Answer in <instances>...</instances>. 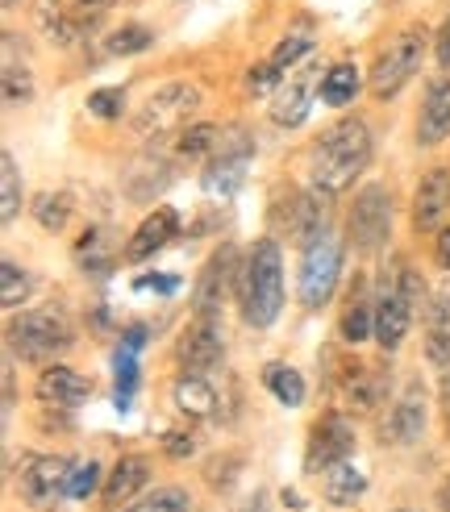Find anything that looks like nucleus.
<instances>
[{"instance_id": "f257e3e1", "label": "nucleus", "mask_w": 450, "mask_h": 512, "mask_svg": "<svg viewBox=\"0 0 450 512\" xmlns=\"http://www.w3.org/2000/svg\"><path fill=\"white\" fill-rule=\"evenodd\" d=\"M238 304H242V321L267 329L275 325L284 309V259H280V242L259 238L246 250V259L238 267Z\"/></svg>"}, {"instance_id": "f03ea898", "label": "nucleus", "mask_w": 450, "mask_h": 512, "mask_svg": "<svg viewBox=\"0 0 450 512\" xmlns=\"http://www.w3.org/2000/svg\"><path fill=\"white\" fill-rule=\"evenodd\" d=\"M367 163H371L367 121H359V117L338 121L313 150V188L338 196L346 188H355V179L367 171Z\"/></svg>"}, {"instance_id": "7ed1b4c3", "label": "nucleus", "mask_w": 450, "mask_h": 512, "mask_svg": "<svg viewBox=\"0 0 450 512\" xmlns=\"http://www.w3.org/2000/svg\"><path fill=\"white\" fill-rule=\"evenodd\" d=\"M71 342H75V329L55 309H30L13 317L9 325V346L25 363H55L63 350H71Z\"/></svg>"}, {"instance_id": "20e7f679", "label": "nucleus", "mask_w": 450, "mask_h": 512, "mask_svg": "<svg viewBox=\"0 0 450 512\" xmlns=\"http://www.w3.org/2000/svg\"><path fill=\"white\" fill-rule=\"evenodd\" d=\"M300 279H296V296L305 309H321L334 296L338 275H342V242L334 229H321L313 242L300 246Z\"/></svg>"}, {"instance_id": "39448f33", "label": "nucleus", "mask_w": 450, "mask_h": 512, "mask_svg": "<svg viewBox=\"0 0 450 512\" xmlns=\"http://www.w3.org/2000/svg\"><path fill=\"white\" fill-rule=\"evenodd\" d=\"M196 109H200V88L188 80H171V84L150 92V100L134 113V134L138 138L180 134Z\"/></svg>"}, {"instance_id": "423d86ee", "label": "nucleus", "mask_w": 450, "mask_h": 512, "mask_svg": "<svg viewBox=\"0 0 450 512\" xmlns=\"http://www.w3.org/2000/svg\"><path fill=\"white\" fill-rule=\"evenodd\" d=\"M109 9L113 0H34V21L46 34V42L71 46L84 34H92Z\"/></svg>"}, {"instance_id": "0eeeda50", "label": "nucleus", "mask_w": 450, "mask_h": 512, "mask_svg": "<svg viewBox=\"0 0 450 512\" xmlns=\"http://www.w3.org/2000/svg\"><path fill=\"white\" fill-rule=\"evenodd\" d=\"M421 59H425V30L409 25V30H400V34L388 42L384 55L375 59L371 80H367V84H371V96H375V100H392V96L417 75Z\"/></svg>"}, {"instance_id": "6e6552de", "label": "nucleus", "mask_w": 450, "mask_h": 512, "mask_svg": "<svg viewBox=\"0 0 450 512\" xmlns=\"http://www.w3.org/2000/svg\"><path fill=\"white\" fill-rule=\"evenodd\" d=\"M350 246L359 254H375L392 234V192L384 184H363L350 204Z\"/></svg>"}, {"instance_id": "1a4fd4ad", "label": "nucleus", "mask_w": 450, "mask_h": 512, "mask_svg": "<svg viewBox=\"0 0 450 512\" xmlns=\"http://www.w3.org/2000/svg\"><path fill=\"white\" fill-rule=\"evenodd\" d=\"M321 67H317V59H305V63H296L284 80H280V88L271 92V121L280 125V130H296V125H305V117H309V109H313V96H317V88H321Z\"/></svg>"}, {"instance_id": "9d476101", "label": "nucleus", "mask_w": 450, "mask_h": 512, "mask_svg": "<svg viewBox=\"0 0 450 512\" xmlns=\"http://www.w3.org/2000/svg\"><path fill=\"white\" fill-rule=\"evenodd\" d=\"M250 155H255V142H250V134H246V130H225V134H221V146H217V155L209 159L205 175H200L205 192H209L213 200H230V196L242 188Z\"/></svg>"}, {"instance_id": "9b49d317", "label": "nucleus", "mask_w": 450, "mask_h": 512, "mask_svg": "<svg viewBox=\"0 0 450 512\" xmlns=\"http://www.w3.org/2000/svg\"><path fill=\"white\" fill-rule=\"evenodd\" d=\"M413 313H417V304L400 288L396 267H392V275L384 271L380 288H375V342H380V350H388V354L400 350V342H405L409 325H413Z\"/></svg>"}, {"instance_id": "f8f14e48", "label": "nucleus", "mask_w": 450, "mask_h": 512, "mask_svg": "<svg viewBox=\"0 0 450 512\" xmlns=\"http://www.w3.org/2000/svg\"><path fill=\"white\" fill-rule=\"evenodd\" d=\"M355 454V425L342 413H325L313 421L309 429V446H305V471L309 475H325L330 467L346 463Z\"/></svg>"}, {"instance_id": "ddd939ff", "label": "nucleus", "mask_w": 450, "mask_h": 512, "mask_svg": "<svg viewBox=\"0 0 450 512\" xmlns=\"http://www.w3.org/2000/svg\"><path fill=\"white\" fill-rule=\"evenodd\" d=\"M238 246L225 242L221 250L209 254L205 271L196 279V292H192V317H221V304L230 296V288H238Z\"/></svg>"}, {"instance_id": "4468645a", "label": "nucleus", "mask_w": 450, "mask_h": 512, "mask_svg": "<svg viewBox=\"0 0 450 512\" xmlns=\"http://www.w3.org/2000/svg\"><path fill=\"white\" fill-rule=\"evenodd\" d=\"M21 492L30 504L46 508L50 500L67 496V479H71V463L67 458H55V454H21Z\"/></svg>"}, {"instance_id": "2eb2a0df", "label": "nucleus", "mask_w": 450, "mask_h": 512, "mask_svg": "<svg viewBox=\"0 0 450 512\" xmlns=\"http://www.w3.org/2000/svg\"><path fill=\"white\" fill-rule=\"evenodd\" d=\"M388 383L392 375L380 367V363H342V375H338V388H342V400L350 413H375L388 396Z\"/></svg>"}, {"instance_id": "dca6fc26", "label": "nucleus", "mask_w": 450, "mask_h": 512, "mask_svg": "<svg viewBox=\"0 0 450 512\" xmlns=\"http://www.w3.org/2000/svg\"><path fill=\"white\" fill-rule=\"evenodd\" d=\"M225 354V338H221V317H192V325L180 334L175 358H180L184 371H209L221 363Z\"/></svg>"}, {"instance_id": "f3484780", "label": "nucleus", "mask_w": 450, "mask_h": 512, "mask_svg": "<svg viewBox=\"0 0 450 512\" xmlns=\"http://www.w3.org/2000/svg\"><path fill=\"white\" fill-rule=\"evenodd\" d=\"M425 433V383L421 379H409L400 400L392 404L388 413V425H384V442L388 446H413Z\"/></svg>"}, {"instance_id": "a211bd4d", "label": "nucleus", "mask_w": 450, "mask_h": 512, "mask_svg": "<svg viewBox=\"0 0 450 512\" xmlns=\"http://www.w3.org/2000/svg\"><path fill=\"white\" fill-rule=\"evenodd\" d=\"M34 392L46 408H75V404H84L92 396V379L80 375V371H71V367H59V363H46L38 383H34Z\"/></svg>"}, {"instance_id": "6ab92c4d", "label": "nucleus", "mask_w": 450, "mask_h": 512, "mask_svg": "<svg viewBox=\"0 0 450 512\" xmlns=\"http://www.w3.org/2000/svg\"><path fill=\"white\" fill-rule=\"evenodd\" d=\"M450 209V171L446 167H434L430 175H421V184L413 192V229L425 234L434 229Z\"/></svg>"}, {"instance_id": "aec40b11", "label": "nucleus", "mask_w": 450, "mask_h": 512, "mask_svg": "<svg viewBox=\"0 0 450 512\" xmlns=\"http://www.w3.org/2000/svg\"><path fill=\"white\" fill-rule=\"evenodd\" d=\"M175 234H180V217H175V209H167V204H163V209L150 213V217L134 229V238L125 242V263H146L150 254L163 250Z\"/></svg>"}, {"instance_id": "412c9836", "label": "nucleus", "mask_w": 450, "mask_h": 512, "mask_svg": "<svg viewBox=\"0 0 450 512\" xmlns=\"http://www.w3.org/2000/svg\"><path fill=\"white\" fill-rule=\"evenodd\" d=\"M450 134V80H434L425 88V100H421V117H417V142L421 146H438L442 138Z\"/></svg>"}, {"instance_id": "4be33fe9", "label": "nucleus", "mask_w": 450, "mask_h": 512, "mask_svg": "<svg viewBox=\"0 0 450 512\" xmlns=\"http://www.w3.org/2000/svg\"><path fill=\"white\" fill-rule=\"evenodd\" d=\"M146 479H150L146 458H138V454L121 458V463L109 471L105 488H100V500H105V508H109V512H117V508H125V504H130V500L146 488Z\"/></svg>"}, {"instance_id": "5701e85b", "label": "nucleus", "mask_w": 450, "mask_h": 512, "mask_svg": "<svg viewBox=\"0 0 450 512\" xmlns=\"http://www.w3.org/2000/svg\"><path fill=\"white\" fill-rule=\"evenodd\" d=\"M425 358H430V367L450 363V296L446 292L425 300Z\"/></svg>"}, {"instance_id": "b1692460", "label": "nucleus", "mask_w": 450, "mask_h": 512, "mask_svg": "<svg viewBox=\"0 0 450 512\" xmlns=\"http://www.w3.org/2000/svg\"><path fill=\"white\" fill-rule=\"evenodd\" d=\"M171 400L188 417H217V392L200 371H184L180 379H175L171 383Z\"/></svg>"}, {"instance_id": "393cba45", "label": "nucleus", "mask_w": 450, "mask_h": 512, "mask_svg": "<svg viewBox=\"0 0 450 512\" xmlns=\"http://www.w3.org/2000/svg\"><path fill=\"white\" fill-rule=\"evenodd\" d=\"M338 334H342L346 346H359V342L375 338V296H367L363 284L350 288V300H346V309H342Z\"/></svg>"}, {"instance_id": "a878e982", "label": "nucleus", "mask_w": 450, "mask_h": 512, "mask_svg": "<svg viewBox=\"0 0 450 512\" xmlns=\"http://www.w3.org/2000/svg\"><path fill=\"white\" fill-rule=\"evenodd\" d=\"M321 488H325V500H330L334 508H350V504H359L363 492H367V475L359 463H338L321 475Z\"/></svg>"}, {"instance_id": "bb28decb", "label": "nucleus", "mask_w": 450, "mask_h": 512, "mask_svg": "<svg viewBox=\"0 0 450 512\" xmlns=\"http://www.w3.org/2000/svg\"><path fill=\"white\" fill-rule=\"evenodd\" d=\"M359 67L355 63H334L330 71H325V80H321V100L330 109H342V105H350V100L359 96Z\"/></svg>"}, {"instance_id": "cd10ccee", "label": "nucleus", "mask_w": 450, "mask_h": 512, "mask_svg": "<svg viewBox=\"0 0 450 512\" xmlns=\"http://www.w3.org/2000/svg\"><path fill=\"white\" fill-rule=\"evenodd\" d=\"M221 125H209V121H196V125H184L180 130V142H175V150H180V159H213L217 146H221Z\"/></svg>"}, {"instance_id": "c85d7f7f", "label": "nucleus", "mask_w": 450, "mask_h": 512, "mask_svg": "<svg viewBox=\"0 0 450 512\" xmlns=\"http://www.w3.org/2000/svg\"><path fill=\"white\" fill-rule=\"evenodd\" d=\"M30 209H34V221L46 229V234H63L75 204H71L67 192H42V196L30 200Z\"/></svg>"}, {"instance_id": "c756f323", "label": "nucleus", "mask_w": 450, "mask_h": 512, "mask_svg": "<svg viewBox=\"0 0 450 512\" xmlns=\"http://www.w3.org/2000/svg\"><path fill=\"white\" fill-rule=\"evenodd\" d=\"M263 383H267V392L280 400V404H288V408L305 404V379H300V371H292V367H284V363H267Z\"/></svg>"}, {"instance_id": "7c9ffc66", "label": "nucleus", "mask_w": 450, "mask_h": 512, "mask_svg": "<svg viewBox=\"0 0 450 512\" xmlns=\"http://www.w3.org/2000/svg\"><path fill=\"white\" fill-rule=\"evenodd\" d=\"M113 367H117V408L125 413L130 400H134V392H138V346H125L121 342Z\"/></svg>"}, {"instance_id": "2f4dec72", "label": "nucleus", "mask_w": 450, "mask_h": 512, "mask_svg": "<svg viewBox=\"0 0 450 512\" xmlns=\"http://www.w3.org/2000/svg\"><path fill=\"white\" fill-rule=\"evenodd\" d=\"M17 209H21V175H17L13 155L5 150V155H0V221L9 225L17 217Z\"/></svg>"}, {"instance_id": "473e14b6", "label": "nucleus", "mask_w": 450, "mask_h": 512, "mask_svg": "<svg viewBox=\"0 0 450 512\" xmlns=\"http://www.w3.org/2000/svg\"><path fill=\"white\" fill-rule=\"evenodd\" d=\"M150 42H155V30H146V25H121V30L109 34L105 50L113 59H125V55H142Z\"/></svg>"}, {"instance_id": "72a5a7b5", "label": "nucleus", "mask_w": 450, "mask_h": 512, "mask_svg": "<svg viewBox=\"0 0 450 512\" xmlns=\"http://www.w3.org/2000/svg\"><path fill=\"white\" fill-rule=\"evenodd\" d=\"M30 288H34V279L25 275L13 259L0 263V304H5V309H17V304L30 296Z\"/></svg>"}, {"instance_id": "f704fd0d", "label": "nucleus", "mask_w": 450, "mask_h": 512, "mask_svg": "<svg viewBox=\"0 0 450 512\" xmlns=\"http://www.w3.org/2000/svg\"><path fill=\"white\" fill-rule=\"evenodd\" d=\"M121 512H192V500L184 488H159L155 496H146L138 504H125Z\"/></svg>"}, {"instance_id": "c9c22d12", "label": "nucleus", "mask_w": 450, "mask_h": 512, "mask_svg": "<svg viewBox=\"0 0 450 512\" xmlns=\"http://www.w3.org/2000/svg\"><path fill=\"white\" fill-rule=\"evenodd\" d=\"M309 50H313V38H309V34H288L280 46L271 50V67L280 71V75H288L296 63L309 59Z\"/></svg>"}, {"instance_id": "e433bc0d", "label": "nucleus", "mask_w": 450, "mask_h": 512, "mask_svg": "<svg viewBox=\"0 0 450 512\" xmlns=\"http://www.w3.org/2000/svg\"><path fill=\"white\" fill-rule=\"evenodd\" d=\"M30 96H34V75H30V67L5 59V100H9V105H25Z\"/></svg>"}, {"instance_id": "4c0bfd02", "label": "nucleus", "mask_w": 450, "mask_h": 512, "mask_svg": "<svg viewBox=\"0 0 450 512\" xmlns=\"http://www.w3.org/2000/svg\"><path fill=\"white\" fill-rule=\"evenodd\" d=\"M100 483V463L84 458V463H71V479H67V500H88Z\"/></svg>"}, {"instance_id": "58836bf2", "label": "nucleus", "mask_w": 450, "mask_h": 512, "mask_svg": "<svg viewBox=\"0 0 450 512\" xmlns=\"http://www.w3.org/2000/svg\"><path fill=\"white\" fill-rule=\"evenodd\" d=\"M238 463H242V454H213L209 463H205V483H209L213 492L230 488V483L238 479V471H242Z\"/></svg>"}, {"instance_id": "ea45409f", "label": "nucleus", "mask_w": 450, "mask_h": 512, "mask_svg": "<svg viewBox=\"0 0 450 512\" xmlns=\"http://www.w3.org/2000/svg\"><path fill=\"white\" fill-rule=\"evenodd\" d=\"M121 109H125V92H121V88H96V92L88 96V113L105 117V121L121 117Z\"/></svg>"}, {"instance_id": "a19ab883", "label": "nucleus", "mask_w": 450, "mask_h": 512, "mask_svg": "<svg viewBox=\"0 0 450 512\" xmlns=\"http://www.w3.org/2000/svg\"><path fill=\"white\" fill-rule=\"evenodd\" d=\"M163 454L175 458V463L192 458V454H196V433H192V429H167V433H163Z\"/></svg>"}, {"instance_id": "79ce46f5", "label": "nucleus", "mask_w": 450, "mask_h": 512, "mask_svg": "<svg viewBox=\"0 0 450 512\" xmlns=\"http://www.w3.org/2000/svg\"><path fill=\"white\" fill-rule=\"evenodd\" d=\"M75 259L84 267H105V234L88 229V238H80V246H75Z\"/></svg>"}, {"instance_id": "37998d69", "label": "nucleus", "mask_w": 450, "mask_h": 512, "mask_svg": "<svg viewBox=\"0 0 450 512\" xmlns=\"http://www.w3.org/2000/svg\"><path fill=\"white\" fill-rule=\"evenodd\" d=\"M280 80H284V75L271 67V59L267 63H255V67L246 71V88L250 92H275V88H280Z\"/></svg>"}, {"instance_id": "c03bdc74", "label": "nucleus", "mask_w": 450, "mask_h": 512, "mask_svg": "<svg viewBox=\"0 0 450 512\" xmlns=\"http://www.w3.org/2000/svg\"><path fill=\"white\" fill-rule=\"evenodd\" d=\"M134 288L138 292H150V288H155V292H175V288H180V279H175V275H138Z\"/></svg>"}, {"instance_id": "a18cd8bd", "label": "nucleus", "mask_w": 450, "mask_h": 512, "mask_svg": "<svg viewBox=\"0 0 450 512\" xmlns=\"http://www.w3.org/2000/svg\"><path fill=\"white\" fill-rule=\"evenodd\" d=\"M438 404H442V425H446V438H450V363L438 367Z\"/></svg>"}, {"instance_id": "49530a36", "label": "nucleus", "mask_w": 450, "mask_h": 512, "mask_svg": "<svg viewBox=\"0 0 450 512\" xmlns=\"http://www.w3.org/2000/svg\"><path fill=\"white\" fill-rule=\"evenodd\" d=\"M434 259H438V267H446L450 271V225L438 234V242H434Z\"/></svg>"}, {"instance_id": "de8ad7c7", "label": "nucleus", "mask_w": 450, "mask_h": 512, "mask_svg": "<svg viewBox=\"0 0 450 512\" xmlns=\"http://www.w3.org/2000/svg\"><path fill=\"white\" fill-rule=\"evenodd\" d=\"M438 63L450 67V17H446V25L438 30Z\"/></svg>"}, {"instance_id": "09e8293b", "label": "nucleus", "mask_w": 450, "mask_h": 512, "mask_svg": "<svg viewBox=\"0 0 450 512\" xmlns=\"http://www.w3.org/2000/svg\"><path fill=\"white\" fill-rule=\"evenodd\" d=\"M438 508H442V512H450V475L442 479V488H438Z\"/></svg>"}, {"instance_id": "8fccbe9b", "label": "nucleus", "mask_w": 450, "mask_h": 512, "mask_svg": "<svg viewBox=\"0 0 450 512\" xmlns=\"http://www.w3.org/2000/svg\"><path fill=\"white\" fill-rule=\"evenodd\" d=\"M0 5H5V9H13V5H17V0H0Z\"/></svg>"}, {"instance_id": "3c124183", "label": "nucleus", "mask_w": 450, "mask_h": 512, "mask_svg": "<svg viewBox=\"0 0 450 512\" xmlns=\"http://www.w3.org/2000/svg\"><path fill=\"white\" fill-rule=\"evenodd\" d=\"M396 512H413V508H396Z\"/></svg>"}]
</instances>
